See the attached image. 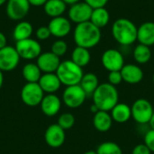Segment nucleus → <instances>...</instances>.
Returning a JSON list of instances; mask_svg holds the SVG:
<instances>
[{"mask_svg": "<svg viewBox=\"0 0 154 154\" xmlns=\"http://www.w3.org/2000/svg\"><path fill=\"white\" fill-rule=\"evenodd\" d=\"M93 104L99 111H111L119 103V93L116 88L108 82L99 84L92 95Z\"/></svg>", "mask_w": 154, "mask_h": 154, "instance_id": "1", "label": "nucleus"}, {"mask_svg": "<svg viewBox=\"0 0 154 154\" xmlns=\"http://www.w3.org/2000/svg\"><path fill=\"white\" fill-rule=\"evenodd\" d=\"M73 36L77 46L89 50L99 43L101 40V30L88 21L77 24Z\"/></svg>", "mask_w": 154, "mask_h": 154, "instance_id": "2", "label": "nucleus"}, {"mask_svg": "<svg viewBox=\"0 0 154 154\" xmlns=\"http://www.w3.org/2000/svg\"><path fill=\"white\" fill-rule=\"evenodd\" d=\"M138 27L129 19L119 18L113 23L112 34L114 39L122 46H129L137 41Z\"/></svg>", "mask_w": 154, "mask_h": 154, "instance_id": "3", "label": "nucleus"}, {"mask_svg": "<svg viewBox=\"0 0 154 154\" xmlns=\"http://www.w3.org/2000/svg\"><path fill=\"white\" fill-rule=\"evenodd\" d=\"M56 74L60 79L61 85L66 87L79 85L84 76L82 68L74 63L71 60L61 61Z\"/></svg>", "mask_w": 154, "mask_h": 154, "instance_id": "4", "label": "nucleus"}, {"mask_svg": "<svg viewBox=\"0 0 154 154\" xmlns=\"http://www.w3.org/2000/svg\"><path fill=\"white\" fill-rule=\"evenodd\" d=\"M132 117L139 125H147L150 123L154 109L150 101L145 98L135 100L131 106Z\"/></svg>", "mask_w": 154, "mask_h": 154, "instance_id": "5", "label": "nucleus"}, {"mask_svg": "<svg viewBox=\"0 0 154 154\" xmlns=\"http://www.w3.org/2000/svg\"><path fill=\"white\" fill-rule=\"evenodd\" d=\"M44 96V92L38 83L27 82L21 89V99L23 103L31 107L40 106Z\"/></svg>", "mask_w": 154, "mask_h": 154, "instance_id": "6", "label": "nucleus"}, {"mask_svg": "<svg viewBox=\"0 0 154 154\" xmlns=\"http://www.w3.org/2000/svg\"><path fill=\"white\" fill-rule=\"evenodd\" d=\"M15 49L20 58L26 60H35L42 54V46L40 42L32 38L16 42Z\"/></svg>", "mask_w": 154, "mask_h": 154, "instance_id": "7", "label": "nucleus"}, {"mask_svg": "<svg viewBox=\"0 0 154 154\" xmlns=\"http://www.w3.org/2000/svg\"><path fill=\"white\" fill-rule=\"evenodd\" d=\"M87 97L80 85H74L66 87L62 93V101L69 108H78L84 104Z\"/></svg>", "mask_w": 154, "mask_h": 154, "instance_id": "8", "label": "nucleus"}, {"mask_svg": "<svg viewBox=\"0 0 154 154\" xmlns=\"http://www.w3.org/2000/svg\"><path fill=\"white\" fill-rule=\"evenodd\" d=\"M20 56L15 47L6 45L0 49V70L3 72L12 71L17 68L20 62Z\"/></svg>", "mask_w": 154, "mask_h": 154, "instance_id": "9", "label": "nucleus"}, {"mask_svg": "<svg viewBox=\"0 0 154 154\" xmlns=\"http://www.w3.org/2000/svg\"><path fill=\"white\" fill-rule=\"evenodd\" d=\"M93 8L85 1L71 5L69 9V19L77 24L90 21Z\"/></svg>", "mask_w": 154, "mask_h": 154, "instance_id": "10", "label": "nucleus"}, {"mask_svg": "<svg viewBox=\"0 0 154 154\" xmlns=\"http://www.w3.org/2000/svg\"><path fill=\"white\" fill-rule=\"evenodd\" d=\"M103 67L110 71H120L125 66L124 55L121 51L116 49H108L103 54L101 58Z\"/></svg>", "mask_w": 154, "mask_h": 154, "instance_id": "11", "label": "nucleus"}, {"mask_svg": "<svg viewBox=\"0 0 154 154\" xmlns=\"http://www.w3.org/2000/svg\"><path fill=\"white\" fill-rule=\"evenodd\" d=\"M30 7L28 0H7L5 12L11 20L20 21L29 14Z\"/></svg>", "mask_w": 154, "mask_h": 154, "instance_id": "12", "label": "nucleus"}, {"mask_svg": "<svg viewBox=\"0 0 154 154\" xmlns=\"http://www.w3.org/2000/svg\"><path fill=\"white\" fill-rule=\"evenodd\" d=\"M44 139L48 146L51 148H60L63 145L66 134L65 130H63L58 124L51 125L45 131Z\"/></svg>", "mask_w": 154, "mask_h": 154, "instance_id": "13", "label": "nucleus"}, {"mask_svg": "<svg viewBox=\"0 0 154 154\" xmlns=\"http://www.w3.org/2000/svg\"><path fill=\"white\" fill-rule=\"evenodd\" d=\"M60 62V57L51 51L42 52L36 59V64L42 73H56Z\"/></svg>", "mask_w": 154, "mask_h": 154, "instance_id": "14", "label": "nucleus"}, {"mask_svg": "<svg viewBox=\"0 0 154 154\" xmlns=\"http://www.w3.org/2000/svg\"><path fill=\"white\" fill-rule=\"evenodd\" d=\"M48 27L52 36L61 39L66 37L71 31V23L69 19L64 16L51 18Z\"/></svg>", "mask_w": 154, "mask_h": 154, "instance_id": "15", "label": "nucleus"}, {"mask_svg": "<svg viewBox=\"0 0 154 154\" xmlns=\"http://www.w3.org/2000/svg\"><path fill=\"white\" fill-rule=\"evenodd\" d=\"M40 106L42 112L46 116H54L60 112L61 108V100L55 94H47L42 98Z\"/></svg>", "mask_w": 154, "mask_h": 154, "instance_id": "16", "label": "nucleus"}, {"mask_svg": "<svg viewBox=\"0 0 154 154\" xmlns=\"http://www.w3.org/2000/svg\"><path fill=\"white\" fill-rule=\"evenodd\" d=\"M120 71L123 77V80L131 85L138 84L143 79V69L135 64H125Z\"/></svg>", "mask_w": 154, "mask_h": 154, "instance_id": "17", "label": "nucleus"}, {"mask_svg": "<svg viewBox=\"0 0 154 154\" xmlns=\"http://www.w3.org/2000/svg\"><path fill=\"white\" fill-rule=\"evenodd\" d=\"M38 84L46 94H55L61 86V82L56 73H42Z\"/></svg>", "mask_w": 154, "mask_h": 154, "instance_id": "18", "label": "nucleus"}, {"mask_svg": "<svg viewBox=\"0 0 154 154\" xmlns=\"http://www.w3.org/2000/svg\"><path fill=\"white\" fill-rule=\"evenodd\" d=\"M93 125L95 129L100 133L109 131L113 125V119L109 112L97 111L93 116Z\"/></svg>", "mask_w": 154, "mask_h": 154, "instance_id": "19", "label": "nucleus"}, {"mask_svg": "<svg viewBox=\"0 0 154 154\" xmlns=\"http://www.w3.org/2000/svg\"><path fill=\"white\" fill-rule=\"evenodd\" d=\"M137 41L141 44L152 46L154 44V23L146 22L138 27Z\"/></svg>", "mask_w": 154, "mask_h": 154, "instance_id": "20", "label": "nucleus"}, {"mask_svg": "<svg viewBox=\"0 0 154 154\" xmlns=\"http://www.w3.org/2000/svg\"><path fill=\"white\" fill-rule=\"evenodd\" d=\"M111 116L113 121L118 124H124L128 122L132 118L131 106L125 103H118L111 110Z\"/></svg>", "mask_w": 154, "mask_h": 154, "instance_id": "21", "label": "nucleus"}, {"mask_svg": "<svg viewBox=\"0 0 154 154\" xmlns=\"http://www.w3.org/2000/svg\"><path fill=\"white\" fill-rule=\"evenodd\" d=\"M43 9L48 16L55 18L62 16L67 9V4L62 0H48L43 5Z\"/></svg>", "mask_w": 154, "mask_h": 154, "instance_id": "22", "label": "nucleus"}, {"mask_svg": "<svg viewBox=\"0 0 154 154\" xmlns=\"http://www.w3.org/2000/svg\"><path fill=\"white\" fill-rule=\"evenodd\" d=\"M33 32L32 25L26 21H20L14 28L13 37L16 42L31 38Z\"/></svg>", "mask_w": 154, "mask_h": 154, "instance_id": "23", "label": "nucleus"}, {"mask_svg": "<svg viewBox=\"0 0 154 154\" xmlns=\"http://www.w3.org/2000/svg\"><path fill=\"white\" fill-rule=\"evenodd\" d=\"M22 74L26 82L38 83L42 75V72L36 63L29 62L23 67Z\"/></svg>", "mask_w": 154, "mask_h": 154, "instance_id": "24", "label": "nucleus"}, {"mask_svg": "<svg viewBox=\"0 0 154 154\" xmlns=\"http://www.w3.org/2000/svg\"><path fill=\"white\" fill-rule=\"evenodd\" d=\"M110 21V14L109 12L105 7H99L93 9L90 22L95 24L99 29L106 26Z\"/></svg>", "mask_w": 154, "mask_h": 154, "instance_id": "25", "label": "nucleus"}, {"mask_svg": "<svg viewBox=\"0 0 154 154\" xmlns=\"http://www.w3.org/2000/svg\"><path fill=\"white\" fill-rule=\"evenodd\" d=\"M79 85L83 88V90L86 92L88 97L92 96L93 93L95 92V90L99 86L98 78L94 73H91V72L86 73V74H84Z\"/></svg>", "mask_w": 154, "mask_h": 154, "instance_id": "26", "label": "nucleus"}, {"mask_svg": "<svg viewBox=\"0 0 154 154\" xmlns=\"http://www.w3.org/2000/svg\"><path fill=\"white\" fill-rule=\"evenodd\" d=\"M91 60V55L88 49L77 46L71 53V60L78 66L83 68L86 67Z\"/></svg>", "mask_w": 154, "mask_h": 154, "instance_id": "27", "label": "nucleus"}, {"mask_svg": "<svg viewBox=\"0 0 154 154\" xmlns=\"http://www.w3.org/2000/svg\"><path fill=\"white\" fill-rule=\"evenodd\" d=\"M135 61L139 64L147 63L152 58V51L149 46L139 43L134 50L133 52Z\"/></svg>", "mask_w": 154, "mask_h": 154, "instance_id": "28", "label": "nucleus"}, {"mask_svg": "<svg viewBox=\"0 0 154 154\" xmlns=\"http://www.w3.org/2000/svg\"><path fill=\"white\" fill-rule=\"evenodd\" d=\"M96 152L97 154H123L121 147L114 142H105L99 144Z\"/></svg>", "mask_w": 154, "mask_h": 154, "instance_id": "29", "label": "nucleus"}, {"mask_svg": "<svg viewBox=\"0 0 154 154\" xmlns=\"http://www.w3.org/2000/svg\"><path fill=\"white\" fill-rule=\"evenodd\" d=\"M57 124L63 130H69L75 125V116L71 113H63L59 116Z\"/></svg>", "mask_w": 154, "mask_h": 154, "instance_id": "30", "label": "nucleus"}, {"mask_svg": "<svg viewBox=\"0 0 154 154\" xmlns=\"http://www.w3.org/2000/svg\"><path fill=\"white\" fill-rule=\"evenodd\" d=\"M67 51H68V44L66 43L65 41H63L61 39L55 41L51 45V51L60 58L61 56L65 55Z\"/></svg>", "mask_w": 154, "mask_h": 154, "instance_id": "31", "label": "nucleus"}, {"mask_svg": "<svg viewBox=\"0 0 154 154\" xmlns=\"http://www.w3.org/2000/svg\"><path fill=\"white\" fill-rule=\"evenodd\" d=\"M107 80H108L109 84H111L115 87L121 84L122 81H124L121 71H110L107 76Z\"/></svg>", "mask_w": 154, "mask_h": 154, "instance_id": "32", "label": "nucleus"}, {"mask_svg": "<svg viewBox=\"0 0 154 154\" xmlns=\"http://www.w3.org/2000/svg\"><path fill=\"white\" fill-rule=\"evenodd\" d=\"M36 37L38 40L40 41H45L47 39L50 38V36L51 35V32H50V29L48 26H40L37 30H36Z\"/></svg>", "mask_w": 154, "mask_h": 154, "instance_id": "33", "label": "nucleus"}, {"mask_svg": "<svg viewBox=\"0 0 154 154\" xmlns=\"http://www.w3.org/2000/svg\"><path fill=\"white\" fill-rule=\"evenodd\" d=\"M144 144L151 150L152 152H154V130L150 129L144 134Z\"/></svg>", "mask_w": 154, "mask_h": 154, "instance_id": "34", "label": "nucleus"}, {"mask_svg": "<svg viewBox=\"0 0 154 154\" xmlns=\"http://www.w3.org/2000/svg\"><path fill=\"white\" fill-rule=\"evenodd\" d=\"M132 154H152V152L144 143H140L133 149Z\"/></svg>", "mask_w": 154, "mask_h": 154, "instance_id": "35", "label": "nucleus"}, {"mask_svg": "<svg viewBox=\"0 0 154 154\" xmlns=\"http://www.w3.org/2000/svg\"><path fill=\"white\" fill-rule=\"evenodd\" d=\"M87 4H88L93 9L99 8V7H105V5L107 4L109 0H84Z\"/></svg>", "mask_w": 154, "mask_h": 154, "instance_id": "36", "label": "nucleus"}, {"mask_svg": "<svg viewBox=\"0 0 154 154\" xmlns=\"http://www.w3.org/2000/svg\"><path fill=\"white\" fill-rule=\"evenodd\" d=\"M31 5L33 6H42L48 0H28Z\"/></svg>", "mask_w": 154, "mask_h": 154, "instance_id": "37", "label": "nucleus"}, {"mask_svg": "<svg viewBox=\"0 0 154 154\" xmlns=\"http://www.w3.org/2000/svg\"><path fill=\"white\" fill-rule=\"evenodd\" d=\"M7 39H6V36L2 32H0V49L5 47L7 44Z\"/></svg>", "mask_w": 154, "mask_h": 154, "instance_id": "38", "label": "nucleus"}, {"mask_svg": "<svg viewBox=\"0 0 154 154\" xmlns=\"http://www.w3.org/2000/svg\"><path fill=\"white\" fill-rule=\"evenodd\" d=\"M62 1H64L67 5H74V4H76V3H78V2H80L81 0H62Z\"/></svg>", "mask_w": 154, "mask_h": 154, "instance_id": "39", "label": "nucleus"}, {"mask_svg": "<svg viewBox=\"0 0 154 154\" xmlns=\"http://www.w3.org/2000/svg\"><path fill=\"white\" fill-rule=\"evenodd\" d=\"M90 110L92 111V113H93V114H96L97 111H99V110H98V108H97L94 104H92V106H90Z\"/></svg>", "mask_w": 154, "mask_h": 154, "instance_id": "40", "label": "nucleus"}, {"mask_svg": "<svg viewBox=\"0 0 154 154\" xmlns=\"http://www.w3.org/2000/svg\"><path fill=\"white\" fill-rule=\"evenodd\" d=\"M3 83H4V75H3V71L0 70V89L3 86Z\"/></svg>", "mask_w": 154, "mask_h": 154, "instance_id": "41", "label": "nucleus"}, {"mask_svg": "<svg viewBox=\"0 0 154 154\" xmlns=\"http://www.w3.org/2000/svg\"><path fill=\"white\" fill-rule=\"evenodd\" d=\"M149 125H150V126H151V129H153L154 130V112L153 115H152V119H151V121H150V123H149Z\"/></svg>", "mask_w": 154, "mask_h": 154, "instance_id": "42", "label": "nucleus"}, {"mask_svg": "<svg viewBox=\"0 0 154 154\" xmlns=\"http://www.w3.org/2000/svg\"><path fill=\"white\" fill-rule=\"evenodd\" d=\"M83 154H97V152L96 151H88V152H86L85 153Z\"/></svg>", "mask_w": 154, "mask_h": 154, "instance_id": "43", "label": "nucleus"}, {"mask_svg": "<svg viewBox=\"0 0 154 154\" xmlns=\"http://www.w3.org/2000/svg\"><path fill=\"white\" fill-rule=\"evenodd\" d=\"M6 2H7V0H0V6L3 5H5Z\"/></svg>", "mask_w": 154, "mask_h": 154, "instance_id": "44", "label": "nucleus"}, {"mask_svg": "<svg viewBox=\"0 0 154 154\" xmlns=\"http://www.w3.org/2000/svg\"><path fill=\"white\" fill-rule=\"evenodd\" d=\"M152 80H153V83H154V74H153V76H152Z\"/></svg>", "mask_w": 154, "mask_h": 154, "instance_id": "45", "label": "nucleus"}]
</instances>
